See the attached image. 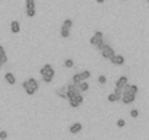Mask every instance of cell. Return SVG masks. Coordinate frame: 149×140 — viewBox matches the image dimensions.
<instances>
[{
	"label": "cell",
	"instance_id": "cell-4",
	"mask_svg": "<svg viewBox=\"0 0 149 140\" xmlns=\"http://www.w3.org/2000/svg\"><path fill=\"white\" fill-rule=\"evenodd\" d=\"M82 102H84L82 94H76V95H73V96L69 98V104H70V107H73V108H78Z\"/></svg>",
	"mask_w": 149,
	"mask_h": 140
},
{
	"label": "cell",
	"instance_id": "cell-8",
	"mask_svg": "<svg viewBox=\"0 0 149 140\" xmlns=\"http://www.w3.org/2000/svg\"><path fill=\"white\" fill-rule=\"evenodd\" d=\"M110 61H111L113 64H116V66H121V64H124V57L120 55V54H114V55L110 58Z\"/></svg>",
	"mask_w": 149,
	"mask_h": 140
},
{
	"label": "cell",
	"instance_id": "cell-26",
	"mask_svg": "<svg viewBox=\"0 0 149 140\" xmlns=\"http://www.w3.org/2000/svg\"><path fill=\"white\" fill-rule=\"evenodd\" d=\"M97 2H98V3H102V2H105V0H97Z\"/></svg>",
	"mask_w": 149,
	"mask_h": 140
},
{
	"label": "cell",
	"instance_id": "cell-6",
	"mask_svg": "<svg viewBox=\"0 0 149 140\" xmlns=\"http://www.w3.org/2000/svg\"><path fill=\"white\" fill-rule=\"evenodd\" d=\"M98 50L101 51V54H102V57H104V58H108V60H110V58L114 55V50H113L110 45H105V44H102V45H101Z\"/></svg>",
	"mask_w": 149,
	"mask_h": 140
},
{
	"label": "cell",
	"instance_id": "cell-14",
	"mask_svg": "<svg viewBox=\"0 0 149 140\" xmlns=\"http://www.w3.org/2000/svg\"><path fill=\"white\" fill-rule=\"evenodd\" d=\"M127 82H129V79H127L126 76H121V78H118V80H117V83H116V88H123Z\"/></svg>",
	"mask_w": 149,
	"mask_h": 140
},
{
	"label": "cell",
	"instance_id": "cell-3",
	"mask_svg": "<svg viewBox=\"0 0 149 140\" xmlns=\"http://www.w3.org/2000/svg\"><path fill=\"white\" fill-rule=\"evenodd\" d=\"M89 76H91V72H89V70H84V72H81V73L73 75L72 82H73V83H79L81 80H86Z\"/></svg>",
	"mask_w": 149,
	"mask_h": 140
},
{
	"label": "cell",
	"instance_id": "cell-13",
	"mask_svg": "<svg viewBox=\"0 0 149 140\" xmlns=\"http://www.w3.org/2000/svg\"><path fill=\"white\" fill-rule=\"evenodd\" d=\"M8 61V55H6V51H5V48L0 45V64H5Z\"/></svg>",
	"mask_w": 149,
	"mask_h": 140
},
{
	"label": "cell",
	"instance_id": "cell-9",
	"mask_svg": "<svg viewBox=\"0 0 149 140\" xmlns=\"http://www.w3.org/2000/svg\"><path fill=\"white\" fill-rule=\"evenodd\" d=\"M56 95L60 96V98H63V99H67V85L58 88V89L56 91Z\"/></svg>",
	"mask_w": 149,
	"mask_h": 140
},
{
	"label": "cell",
	"instance_id": "cell-15",
	"mask_svg": "<svg viewBox=\"0 0 149 140\" xmlns=\"http://www.w3.org/2000/svg\"><path fill=\"white\" fill-rule=\"evenodd\" d=\"M78 86H79V91H81V92H86V91H88V88H89V86H88V83H86L85 80H81V82L78 83Z\"/></svg>",
	"mask_w": 149,
	"mask_h": 140
},
{
	"label": "cell",
	"instance_id": "cell-1",
	"mask_svg": "<svg viewBox=\"0 0 149 140\" xmlns=\"http://www.w3.org/2000/svg\"><path fill=\"white\" fill-rule=\"evenodd\" d=\"M40 73H41V78L45 83H50L54 78V70H53V66L51 64H44L40 70Z\"/></svg>",
	"mask_w": 149,
	"mask_h": 140
},
{
	"label": "cell",
	"instance_id": "cell-25",
	"mask_svg": "<svg viewBox=\"0 0 149 140\" xmlns=\"http://www.w3.org/2000/svg\"><path fill=\"white\" fill-rule=\"evenodd\" d=\"M8 137V133L6 131H0V139H6Z\"/></svg>",
	"mask_w": 149,
	"mask_h": 140
},
{
	"label": "cell",
	"instance_id": "cell-22",
	"mask_svg": "<svg viewBox=\"0 0 149 140\" xmlns=\"http://www.w3.org/2000/svg\"><path fill=\"white\" fill-rule=\"evenodd\" d=\"M26 15H28L29 18L35 16V9H26Z\"/></svg>",
	"mask_w": 149,
	"mask_h": 140
},
{
	"label": "cell",
	"instance_id": "cell-7",
	"mask_svg": "<svg viewBox=\"0 0 149 140\" xmlns=\"http://www.w3.org/2000/svg\"><path fill=\"white\" fill-rule=\"evenodd\" d=\"M134 98H136V95H133V94H130V92H123V94H121L120 101H121L123 104L129 105V104H132V102L134 101Z\"/></svg>",
	"mask_w": 149,
	"mask_h": 140
},
{
	"label": "cell",
	"instance_id": "cell-11",
	"mask_svg": "<svg viewBox=\"0 0 149 140\" xmlns=\"http://www.w3.org/2000/svg\"><path fill=\"white\" fill-rule=\"evenodd\" d=\"M5 79H6V82H8L9 85H15V83H16L15 75H13V73H10V72H8V73L5 75Z\"/></svg>",
	"mask_w": 149,
	"mask_h": 140
},
{
	"label": "cell",
	"instance_id": "cell-2",
	"mask_svg": "<svg viewBox=\"0 0 149 140\" xmlns=\"http://www.w3.org/2000/svg\"><path fill=\"white\" fill-rule=\"evenodd\" d=\"M24 89L28 95H34L37 91H38V82L34 79V78H29L24 82Z\"/></svg>",
	"mask_w": 149,
	"mask_h": 140
},
{
	"label": "cell",
	"instance_id": "cell-20",
	"mask_svg": "<svg viewBox=\"0 0 149 140\" xmlns=\"http://www.w3.org/2000/svg\"><path fill=\"white\" fill-rule=\"evenodd\" d=\"M73 64H74V61L72 58H66L64 60V67H73Z\"/></svg>",
	"mask_w": 149,
	"mask_h": 140
},
{
	"label": "cell",
	"instance_id": "cell-16",
	"mask_svg": "<svg viewBox=\"0 0 149 140\" xmlns=\"http://www.w3.org/2000/svg\"><path fill=\"white\" fill-rule=\"evenodd\" d=\"M72 25H73V21H72V19H66V21L63 22V25H61V28H66V29H70V28H72Z\"/></svg>",
	"mask_w": 149,
	"mask_h": 140
},
{
	"label": "cell",
	"instance_id": "cell-17",
	"mask_svg": "<svg viewBox=\"0 0 149 140\" xmlns=\"http://www.w3.org/2000/svg\"><path fill=\"white\" fill-rule=\"evenodd\" d=\"M26 9H35V0H25Z\"/></svg>",
	"mask_w": 149,
	"mask_h": 140
},
{
	"label": "cell",
	"instance_id": "cell-23",
	"mask_svg": "<svg viewBox=\"0 0 149 140\" xmlns=\"http://www.w3.org/2000/svg\"><path fill=\"white\" fill-rule=\"evenodd\" d=\"M130 117H133V118L139 117V111H137V110H132V111H130Z\"/></svg>",
	"mask_w": 149,
	"mask_h": 140
},
{
	"label": "cell",
	"instance_id": "cell-24",
	"mask_svg": "<svg viewBox=\"0 0 149 140\" xmlns=\"http://www.w3.org/2000/svg\"><path fill=\"white\" fill-rule=\"evenodd\" d=\"M117 125H118V127H124V125H126L124 120H118V121H117Z\"/></svg>",
	"mask_w": 149,
	"mask_h": 140
},
{
	"label": "cell",
	"instance_id": "cell-5",
	"mask_svg": "<svg viewBox=\"0 0 149 140\" xmlns=\"http://www.w3.org/2000/svg\"><path fill=\"white\" fill-rule=\"evenodd\" d=\"M102 37H104V35H102V32H101V31H97V32L94 34V37L91 38V44H92V45H95L97 48H100V47L104 44Z\"/></svg>",
	"mask_w": 149,
	"mask_h": 140
},
{
	"label": "cell",
	"instance_id": "cell-12",
	"mask_svg": "<svg viewBox=\"0 0 149 140\" xmlns=\"http://www.w3.org/2000/svg\"><path fill=\"white\" fill-rule=\"evenodd\" d=\"M10 31H12L13 34H18V32L21 31V24H19L18 21H13V22L10 24Z\"/></svg>",
	"mask_w": 149,
	"mask_h": 140
},
{
	"label": "cell",
	"instance_id": "cell-27",
	"mask_svg": "<svg viewBox=\"0 0 149 140\" xmlns=\"http://www.w3.org/2000/svg\"><path fill=\"white\" fill-rule=\"evenodd\" d=\"M0 67H2V64H0Z\"/></svg>",
	"mask_w": 149,
	"mask_h": 140
},
{
	"label": "cell",
	"instance_id": "cell-10",
	"mask_svg": "<svg viewBox=\"0 0 149 140\" xmlns=\"http://www.w3.org/2000/svg\"><path fill=\"white\" fill-rule=\"evenodd\" d=\"M69 130H70V133H72V134H76V133H79V131L82 130V124H81V123H74V124H72V125H70V128H69Z\"/></svg>",
	"mask_w": 149,
	"mask_h": 140
},
{
	"label": "cell",
	"instance_id": "cell-18",
	"mask_svg": "<svg viewBox=\"0 0 149 140\" xmlns=\"http://www.w3.org/2000/svg\"><path fill=\"white\" fill-rule=\"evenodd\" d=\"M108 101H110V102H116V101H120V96H118V95H116V94L113 92V94H110V95H108Z\"/></svg>",
	"mask_w": 149,
	"mask_h": 140
},
{
	"label": "cell",
	"instance_id": "cell-21",
	"mask_svg": "<svg viewBox=\"0 0 149 140\" xmlns=\"http://www.w3.org/2000/svg\"><path fill=\"white\" fill-rule=\"evenodd\" d=\"M98 83H101V85H104V83H107V78H105L104 75H101V76L98 78Z\"/></svg>",
	"mask_w": 149,
	"mask_h": 140
},
{
	"label": "cell",
	"instance_id": "cell-19",
	"mask_svg": "<svg viewBox=\"0 0 149 140\" xmlns=\"http://www.w3.org/2000/svg\"><path fill=\"white\" fill-rule=\"evenodd\" d=\"M60 35H61L63 38H67V37L70 35V29H66V28H61V29H60Z\"/></svg>",
	"mask_w": 149,
	"mask_h": 140
}]
</instances>
